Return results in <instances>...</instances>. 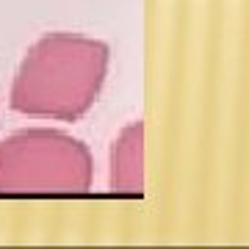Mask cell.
Returning <instances> with one entry per match:
<instances>
[{"instance_id":"cell-1","label":"cell","mask_w":249,"mask_h":249,"mask_svg":"<svg viewBox=\"0 0 249 249\" xmlns=\"http://www.w3.org/2000/svg\"><path fill=\"white\" fill-rule=\"evenodd\" d=\"M108 45L78 34H47L28 47L11 83V108L28 116L75 122L97 100Z\"/></svg>"},{"instance_id":"cell-2","label":"cell","mask_w":249,"mask_h":249,"mask_svg":"<svg viewBox=\"0 0 249 249\" xmlns=\"http://www.w3.org/2000/svg\"><path fill=\"white\" fill-rule=\"evenodd\" d=\"M89 147L61 130H19L0 142V194H86Z\"/></svg>"},{"instance_id":"cell-3","label":"cell","mask_w":249,"mask_h":249,"mask_svg":"<svg viewBox=\"0 0 249 249\" xmlns=\"http://www.w3.org/2000/svg\"><path fill=\"white\" fill-rule=\"evenodd\" d=\"M111 188L116 194H142V122L124 127L114 142Z\"/></svg>"}]
</instances>
